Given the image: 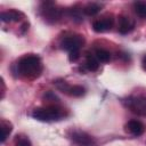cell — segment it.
<instances>
[{
	"mask_svg": "<svg viewBox=\"0 0 146 146\" xmlns=\"http://www.w3.org/2000/svg\"><path fill=\"white\" fill-rule=\"evenodd\" d=\"M22 17H24V14L21 13L19 10H16V9H10L8 11H2L1 15H0V18L3 23L18 22Z\"/></svg>",
	"mask_w": 146,
	"mask_h": 146,
	"instance_id": "obj_10",
	"label": "cell"
},
{
	"mask_svg": "<svg viewBox=\"0 0 146 146\" xmlns=\"http://www.w3.org/2000/svg\"><path fill=\"white\" fill-rule=\"evenodd\" d=\"M0 129H1V143H5L6 139L8 138V136L10 135L11 130H13V125H11L10 122H8L6 120H1Z\"/></svg>",
	"mask_w": 146,
	"mask_h": 146,
	"instance_id": "obj_11",
	"label": "cell"
},
{
	"mask_svg": "<svg viewBox=\"0 0 146 146\" xmlns=\"http://www.w3.org/2000/svg\"><path fill=\"white\" fill-rule=\"evenodd\" d=\"M83 44H84V38L80 34L66 36L60 41V48L67 50L68 52L73 50H80Z\"/></svg>",
	"mask_w": 146,
	"mask_h": 146,
	"instance_id": "obj_3",
	"label": "cell"
},
{
	"mask_svg": "<svg viewBox=\"0 0 146 146\" xmlns=\"http://www.w3.org/2000/svg\"><path fill=\"white\" fill-rule=\"evenodd\" d=\"M141 64H143V68L146 71V55L144 56V58H143V62H141Z\"/></svg>",
	"mask_w": 146,
	"mask_h": 146,
	"instance_id": "obj_22",
	"label": "cell"
},
{
	"mask_svg": "<svg viewBox=\"0 0 146 146\" xmlns=\"http://www.w3.org/2000/svg\"><path fill=\"white\" fill-rule=\"evenodd\" d=\"M96 58L98 59L99 63H107L111 59V54L110 51L105 50V49H97L95 52Z\"/></svg>",
	"mask_w": 146,
	"mask_h": 146,
	"instance_id": "obj_14",
	"label": "cell"
},
{
	"mask_svg": "<svg viewBox=\"0 0 146 146\" xmlns=\"http://www.w3.org/2000/svg\"><path fill=\"white\" fill-rule=\"evenodd\" d=\"M124 129L127 132H129L130 135L132 136H140L144 133L145 131V125L143 122H140L139 120H130L128 121V123H125L124 125Z\"/></svg>",
	"mask_w": 146,
	"mask_h": 146,
	"instance_id": "obj_7",
	"label": "cell"
},
{
	"mask_svg": "<svg viewBox=\"0 0 146 146\" xmlns=\"http://www.w3.org/2000/svg\"><path fill=\"white\" fill-rule=\"evenodd\" d=\"M80 57V50H73L68 52V59L70 62H76Z\"/></svg>",
	"mask_w": 146,
	"mask_h": 146,
	"instance_id": "obj_19",
	"label": "cell"
},
{
	"mask_svg": "<svg viewBox=\"0 0 146 146\" xmlns=\"http://www.w3.org/2000/svg\"><path fill=\"white\" fill-rule=\"evenodd\" d=\"M86 94V89L82 86H71L68 95L73 97H81Z\"/></svg>",
	"mask_w": 146,
	"mask_h": 146,
	"instance_id": "obj_17",
	"label": "cell"
},
{
	"mask_svg": "<svg viewBox=\"0 0 146 146\" xmlns=\"http://www.w3.org/2000/svg\"><path fill=\"white\" fill-rule=\"evenodd\" d=\"M16 146H32V144H31V141H30L29 138L22 137V138H19V139L17 140Z\"/></svg>",
	"mask_w": 146,
	"mask_h": 146,
	"instance_id": "obj_20",
	"label": "cell"
},
{
	"mask_svg": "<svg viewBox=\"0 0 146 146\" xmlns=\"http://www.w3.org/2000/svg\"><path fill=\"white\" fill-rule=\"evenodd\" d=\"M41 15L48 23H55L60 17V11L57 9L52 2H44L41 7Z\"/></svg>",
	"mask_w": 146,
	"mask_h": 146,
	"instance_id": "obj_4",
	"label": "cell"
},
{
	"mask_svg": "<svg viewBox=\"0 0 146 146\" xmlns=\"http://www.w3.org/2000/svg\"><path fill=\"white\" fill-rule=\"evenodd\" d=\"M15 67H16L15 73H17L19 76L30 80L39 78L43 68L41 58L34 54H29L19 58L18 62L15 64Z\"/></svg>",
	"mask_w": 146,
	"mask_h": 146,
	"instance_id": "obj_1",
	"label": "cell"
},
{
	"mask_svg": "<svg viewBox=\"0 0 146 146\" xmlns=\"http://www.w3.org/2000/svg\"><path fill=\"white\" fill-rule=\"evenodd\" d=\"M135 29V22L127 16H120L119 17V32L121 34H128Z\"/></svg>",
	"mask_w": 146,
	"mask_h": 146,
	"instance_id": "obj_9",
	"label": "cell"
},
{
	"mask_svg": "<svg viewBox=\"0 0 146 146\" xmlns=\"http://www.w3.org/2000/svg\"><path fill=\"white\" fill-rule=\"evenodd\" d=\"M27 29H29V23H24L23 26H22V33H24Z\"/></svg>",
	"mask_w": 146,
	"mask_h": 146,
	"instance_id": "obj_21",
	"label": "cell"
},
{
	"mask_svg": "<svg viewBox=\"0 0 146 146\" xmlns=\"http://www.w3.org/2000/svg\"><path fill=\"white\" fill-rule=\"evenodd\" d=\"M114 19L112 16H106L102 19H97L92 23V30L97 33H104L110 31L113 27Z\"/></svg>",
	"mask_w": 146,
	"mask_h": 146,
	"instance_id": "obj_6",
	"label": "cell"
},
{
	"mask_svg": "<svg viewBox=\"0 0 146 146\" xmlns=\"http://www.w3.org/2000/svg\"><path fill=\"white\" fill-rule=\"evenodd\" d=\"M72 140L74 144H76L78 146H95L96 143H95V139L88 135L87 132H83V131H73L72 132V136H71Z\"/></svg>",
	"mask_w": 146,
	"mask_h": 146,
	"instance_id": "obj_5",
	"label": "cell"
},
{
	"mask_svg": "<svg viewBox=\"0 0 146 146\" xmlns=\"http://www.w3.org/2000/svg\"><path fill=\"white\" fill-rule=\"evenodd\" d=\"M127 106H129V108H131L133 112L137 113H145L146 112V99L145 98H128L127 100Z\"/></svg>",
	"mask_w": 146,
	"mask_h": 146,
	"instance_id": "obj_8",
	"label": "cell"
},
{
	"mask_svg": "<svg viewBox=\"0 0 146 146\" xmlns=\"http://www.w3.org/2000/svg\"><path fill=\"white\" fill-rule=\"evenodd\" d=\"M133 8H135V11L136 14L146 19V2H143V1H138V2H135L133 3Z\"/></svg>",
	"mask_w": 146,
	"mask_h": 146,
	"instance_id": "obj_15",
	"label": "cell"
},
{
	"mask_svg": "<svg viewBox=\"0 0 146 146\" xmlns=\"http://www.w3.org/2000/svg\"><path fill=\"white\" fill-rule=\"evenodd\" d=\"M70 16H71V18L73 19V21H75V22H82V16H81V11H80V9H76V8H72L71 10H70Z\"/></svg>",
	"mask_w": 146,
	"mask_h": 146,
	"instance_id": "obj_18",
	"label": "cell"
},
{
	"mask_svg": "<svg viewBox=\"0 0 146 146\" xmlns=\"http://www.w3.org/2000/svg\"><path fill=\"white\" fill-rule=\"evenodd\" d=\"M102 9V6L99 3H96V2H90L88 3L84 8H83V13L88 16H95L96 14H98Z\"/></svg>",
	"mask_w": 146,
	"mask_h": 146,
	"instance_id": "obj_12",
	"label": "cell"
},
{
	"mask_svg": "<svg viewBox=\"0 0 146 146\" xmlns=\"http://www.w3.org/2000/svg\"><path fill=\"white\" fill-rule=\"evenodd\" d=\"M86 67H87L88 71H91V72H95V71H97L99 68V62L96 58V56H92V55H88L87 56Z\"/></svg>",
	"mask_w": 146,
	"mask_h": 146,
	"instance_id": "obj_13",
	"label": "cell"
},
{
	"mask_svg": "<svg viewBox=\"0 0 146 146\" xmlns=\"http://www.w3.org/2000/svg\"><path fill=\"white\" fill-rule=\"evenodd\" d=\"M32 116L39 121L50 122L57 121L64 116V112L56 106H47V107H38L33 110Z\"/></svg>",
	"mask_w": 146,
	"mask_h": 146,
	"instance_id": "obj_2",
	"label": "cell"
},
{
	"mask_svg": "<svg viewBox=\"0 0 146 146\" xmlns=\"http://www.w3.org/2000/svg\"><path fill=\"white\" fill-rule=\"evenodd\" d=\"M54 83H55V86H56V88H57L58 90H60L62 92H65V94L68 95V91H70L71 86H70L65 80H63V79H58V80L54 81Z\"/></svg>",
	"mask_w": 146,
	"mask_h": 146,
	"instance_id": "obj_16",
	"label": "cell"
}]
</instances>
